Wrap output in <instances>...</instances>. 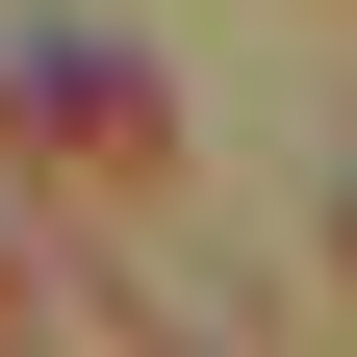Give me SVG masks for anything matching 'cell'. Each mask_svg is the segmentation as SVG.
Listing matches in <instances>:
<instances>
[{
  "mask_svg": "<svg viewBox=\"0 0 357 357\" xmlns=\"http://www.w3.org/2000/svg\"><path fill=\"white\" fill-rule=\"evenodd\" d=\"M26 102H52L77 153H178V102H153V52H26Z\"/></svg>",
  "mask_w": 357,
  "mask_h": 357,
  "instance_id": "1",
  "label": "cell"
}]
</instances>
